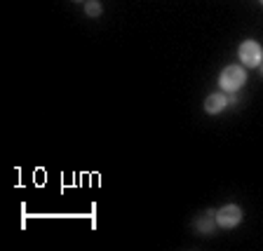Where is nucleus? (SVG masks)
<instances>
[{
    "mask_svg": "<svg viewBox=\"0 0 263 251\" xmlns=\"http://www.w3.org/2000/svg\"><path fill=\"white\" fill-rule=\"evenodd\" d=\"M214 228H216V214L207 211V214H202V216H197L195 219V230L197 233L207 235V233H212Z\"/></svg>",
    "mask_w": 263,
    "mask_h": 251,
    "instance_id": "39448f33",
    "label": "nucleus"
},
{
    "mask_svg": "<svg viewBox=\"0 0 263 251\" xmlns=\"http://www.w3.org/2000/svg\"><path fill=\"white\" fill-rule=\"evenodd\" d=\"M261 71H263V64H261Z\"/></svg>",
    "mask_w": 263,
    "mask_h": 251,
    "instance_id": "0eeeda50",
    "label": "nucleus"
},
{
    "mask_svg": "<svg viewBox=\"0 0 263 251\" xmlns=\"http://www.w3.org/2000/svg\"><path fill=\"white\" fill-rule=\"evenodd\" d=\"M101 3H99V0H87V3H85V14L87 16H92V19H97V16H101Z\"/></svg>",
    "mask_w": 263,
    "mask_h": 251,
    "instance_id": "423d86ee",
    "label": "nucleus"
},
{
    "mask_svg": "<svg viewBox=\"0 0 263 251\" xmlns=\"http://www.w3.org/2000/svg\"><path fill=\"white\" fill-rule=\"evenodd\" d=\"M245 82H247V71H245V66H237V64L226 66L223 71H221V75H219L221 89H223V92H228V94L237 92Z\"/></svg>",
    "mask_w": 263,
    "mask_h": 251,
    "instance_id": "f257e3e1",
    "label": "nucleus"
},
{
    "mask_svg": "<svg viewBox=\"0 0 263 251\" xmlns=\"http://www.w3.org/2000/svg\"><path fill=\"white\" fill-rule=\"evenodd\" d=\"M76 3H78V0H76Z\"/></svg>",
    "mask_w": 263,
    "mask_h": 251,
    "instance_id": "1a4fd4ad",
    "label": "nucleus"
},
{
    "mask_svg": "<svg viewBox=\"0 0 263 251\" xmlns=\"http://www.w3.org/2000/svg\"><path fill=\"white\" fill-rule=\"evenodd\" d=\"M261 5H263V0H261Z\"/></svg>",
    "mask_w": 263,
    "mask_h": 251,
    "instance_id": "6e6552de",
    "label": "nucleus"
},
{
    "mask_svg": "<svg viewBox=\"0 0 263 251\" xmlns=\"http://www.w3.org/2000/svg\"><path fill=\"white\" fill-rule=\"evenodd\" d=\"M237 56H240V64L247 68H256L263 64V49L256 40H245L237 49Z\"/></svg>",
    "mask_w": 263,
    "mask_h": 251,
    "instance_id": "f03ea898",
    "label": "nucleus"
},
{
    "mask_svg": "<svg viewBox=\"0 0 263 251\" xmlns=\"http://www.w3.org/2000/svg\"><path fill=\"white\" fill-rule=\"evenodd\" d=\"M242 221V209L237 207V204H226V207H221L219 211H216V225L219 228H237Z\"/></svg>",
    "mask_w": 263,
    "mask_h": 251,
    "instance_id": "7ed1b4c3",
    "label": "nucleus"
},
{
    "mask_svg": "<svg viewBox=\"0 0 263 251\" xmlns=\"http://www.w3.org/2000/svg\"><path fill=\"white\" fill-rule=\"evenodd\" d=\"M226 106H228V96L226 94H209L207 101H204V110L209 115H219Z\"/></svg>",
    "mask_w": 263,
    "mask_h": 251,
    "instance_id": "20e7f679",
    "label": "nucleus"
}]
</instances>
